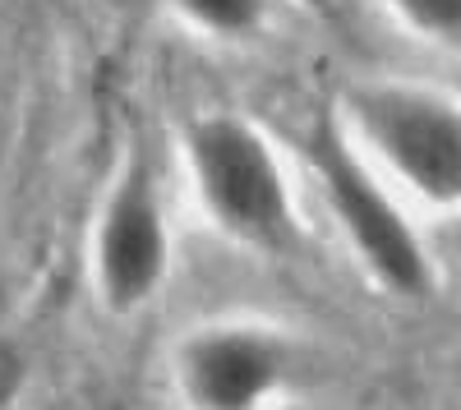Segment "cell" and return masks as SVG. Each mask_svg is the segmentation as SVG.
I'll list each match as a JSON object with an SVG mask.
<instances>
[{"mask_svg": "<svg viewBox=\"0 0 461 410\" xmlns=\"http://www.w3.org/2000/svg\"><path fill=\"white\" fill-rule=\"evenodd\" d=\"M295 374L291 337L258 318L199 323L171 351V388L185 410H273Z\"/></svg>", "mask_w": 461, "mask_h": 410, "instance_id": "cell-4", "label": "cell"}, {"mask_svg": "<svg viewBox=\"0 0 461 410\" xmlns=\"http://www.w3.org/2000/svg\"><path fill=\"white\" fill-rule=\"evenodd\" d=\"M185 28L212 42H249L273 19V0H171Z\"/></svg>", "mask_w": 461, "mask_h": 410, "instance_id": "cell-6", "label": "cell"}, {"mask_svg": "<svg viewBox=\"0 0 461 410\" xmlns=\"http://www.w3.org/2000/svg\"><path fill=\"white\" fill-rule=\"evenodd\" d=\"M383 5L420 42L461 56V0H383Z\"/></svg>", "mask_w": 461, "mask_h": 410, "instance_id": "cell-7", "label": "cell"}, {"mask_svg": "<svg viewBox=\"0 0 461 410\" xmlns=\"http://www.w3.org/2000/svg\"><path fill=\"white\" fill-rule=\"evenodd\" d=\"M304 157H310V171L328 199L337 231L365 263V272L397 300H425L434 290V263L425 254V240L397 203V190L341 129L332 106L319 111L304 134Z\"/></svg>", "mask_w": 461, "mask_h": 410, "instance_id": "cell-3", "label": "cell"}, {"mask_svg": "<svg viewBox=\"0 0 461 410\" xmlns=\"http://www.w3.org/2000/svg\"><path fill=\"white\" fill-rule=\"evenodd\" d=\"M28 388V355L19 351L14 337L0 332V410H14Z\"/></svg>", "mask_w": 461, "mask_h": 410, "instance_id": "cell-8", "label": "cell"}, {"mask_svg": "<svg viewBox=\"0 0 461 410\" xmlns=\"http://www.w3.org/2000/svg\"><path fill=\"white\" fill-rule=\"evenodd\" d=\"M337 120L369 166L434 212H461V97L411 79H356Z\"/></svg>", "mask_w": 461, "mask_h": 410, "instance_id": "cell-1", "label": "cell"}, {"mask_svg": "<svg viewBox=\"0 0 461 410\" xmlns=\"http://www.w3.org/2000/svg\"><path fill=\"white\" fill-rule=\"evenodd\" d=\"M180 153L199 212L230 245L258 254L295 245V199L282 153L249 116L199 111L180 129Z\"/></svg>", "mask_w": 461, "mask_h": 410, "instance_id": "cell-2", "label": "cell"}, {"mask_svg": "<svg viewBox=\"0 0 461 410\" xmlns=\"http://www.w3.org/2000/svg\"><path fill=\"white\" fill-rule=\"evenodd\" d=\"M171 221L158 190V171L143 153L125 162L106 190L93 231V286L111 314H139L162 295L171 277Z\"/></svg>", "mask_w": 461, "mask_h": 410, "instance_id": "cell-5", "label": "cell"}]
</instances>
